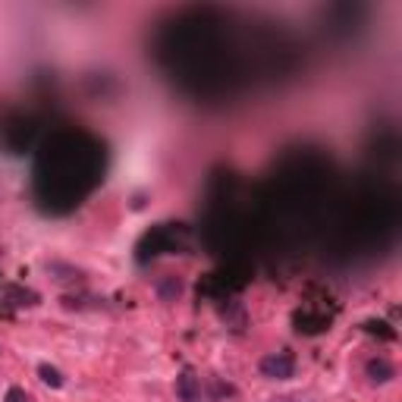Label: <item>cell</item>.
Instances as JSON below:
<instances>
[{
  "label": "cell",
  "mask_w": 402,
  "mask_h": 402,
  "mask_svg": "<svg viewBox=\"0 0 402 402\" xmlns=\"http://www.w3.org/2000/svg\"><path fill=\"white\" fill-rule=\"evenodd\" d=\"M38 374H41V380H45L47 386H54V390H57V386H63V374H60L57 368H51V365H41Z\"/></svg>",
  "instance_id": "4"
},
{
  "label": "cell",
  "mask_w": 402,
  "mask_h": 402,
  "mask_svg": "<svg viewBox=\"0 0 402 402\" xmlns=\"http://www.w3.org/2000/svg\"><path fill=\"white\" fill-rule=\"evenodd\" d=\"M6 402H29V396H25V390H19V386H10V390H6Z\"/></svg>",
  "instance_id": "5"
},
{
  "label": "cell",
  "mask_w": 402,
  "mask_h": 402,
  "mask_svg": "<svg viewBox=\"0 0 402 402\" xmlns=\"http://www.w3.org/2000/svg\"><path fill=\"white\" fill-rule=\"evenodd\" d=\"M271 402H295V399H286V396H283V399H271Z\"/></svg>",
  "instance_id": "6"
},
{
  "label": "cell",
  "mask_w": 402,
  "mask_h": 402,
  "mask_svg": "<svg viewBox=\"0 0 402 402\" xmlns=\"http://www.w3.org/2000/svg\"><path fill=\"white\" fill-rule=\"evenodd\" d=\"M261 374L271 380H289L295 374V358L289 352H273L261 358Z\"/></svg>",
  "instance_id": "1"
},
{
  "label": "cell",
  "mask_w": 402,
  "mask_h": 402,
  "mask_svg": "<svg viewBox=\"0 0 402 402\" xmlns=\"http://www.w3.org/2000/svg\"><path fill=\"white\" fill-rule=\"evenodd\" d=\"M365 371H368V377L374 380V384H386V380L396 377V368H393L386 358H371V362L365 365Z\"/></svg>",
  "instance_id": "3"
},
{
  "label": "cell",
  "mask_w": 402,
  "mask_h": 402,
  "mask_svg": "<svg viewBox=\"0 0 402 402\" xmlns=\"http://www.w3.org/2000/svg\"><path fill=\"white\" fill-rule=\"evenodd\" d=\"M176 396L182 402H199L201 399V380L195 377L192 368H186L179 377H176Z\"/></svg>",
  "instance_id": "2"
}]
</instances>
